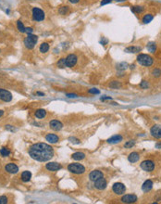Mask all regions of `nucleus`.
I'll list each match as a JSON object with an SVG mask.
<instances>
[{"mask_svg":"<svg viewBox=\"0 0 161 204\" xmlns=\"http://www.w3.org/2000/svg\"><path fill=\"white\" fill-rule=\"evenodd\" d=\"M31 158L37 161H47L54 156L53 148L46 143H36L32 145L28 150Z\"/></svg>","mask_w":161,"mask_h":204,"instance_id":"obj_1","label":"nucleus"},{"mask_svg":"<svg viewBox=\"0 0 161 204\" xmlns=\"http://www.w3.org/2000/svg\"><path fill=\"white\" fill-rule=\"evenodd\" d=\"M137 62L142 66L149 67L152 66L154 63V60L151 56L147 54H139L137 56Z\"/></svg>","mask_w":161,"mask_h":204,"instance_id":"obj_2","label":"nucleus"},{"mask_svg":"<svg viewBox=\"0 0 161 204\" xmlns=\"http://www.w3.org/2000/svg\"><path fill=\"white\" fill-rule=\"evenodd\" d=\"M32 17L35 21H43L46 19V13L40 8L34 7V8H32Z\"/></svg>","mask_w":161,"mask_h":204,"instance_id":"obj_3","label":"nucleus"},{"mask_svg":"<svg viewBox=\"0 0 161 204\" xmlns=\"http://www.w3.org/2000/svg\"><path fill=\"white\" fill-rule=\"evenodd\" d=\"M38 41V36L34 35H28L24 39V45H25L26 48L28 49H32L35 46L36 43Z\"/></svg>","mask_w":161,"mask_h":204,"instance_id":"obj_4","label":"nucleus"},{"mask_svg":"<svg viewBox=\"0 0 161 204\" xmlns=\"http://www.w3.org/2000/svg\"><path fill=\"white\" fill-rule=\"evenodd\" d=\"M68 170L70 172H73L75 174H82L85 172V168L84 165L80 163H70L68 166Z\"/></svg>","mask_w":161,"mask_h":204,"instance_id":"obj_5","label":"nucleus"},{"mask_svg":"<svg viewBox=\"0 0 161 204\" xmlns=\"http://www.w3.org/2000/svg\"><path fill=\"white\" fill-rule=\"evenodd\" d=\"M78 61V57L75 54H69L65 57V63L68 68H73Z\"/></svg>","mask_w":161,"mask_h":204,"instance_id":"obj_6","label":"nucleus"},{"mask_svg":"<svg viewBox=\"0 0 161 204\" xmlns=\"http://www.w3.org/2000/svg\"><path fill=\"white\" fill-rule=\"evenodd\" d=\"M0 100H3L5 102H10L12 100V94L9 90L0 88Z\"/></svg>","mask_w":161,"mask_h":204,"instance_id":"obj_7","label":"nucleus"},{"mask_svg":"<svg viewBox=\"0 0 161 204\" xmlns=\"http://www.w3.org/2000/svg\"><path fill=\"white\" fill-rule=\"evenodd\" d=\"M113 192L117 194V195H122L124 192H125V190H126V187L124 186L122 183H115V184L113 185Z\"/></svg>","mask_w":161,"mask_h":204,"instance_id":"obj_8","label":"nucleus"},{"mask_svg":"<svg viewBox=\"0 0 161 204\" xmlns=\"http://www.w3.org/2000/svg\"><path fill=\"white\" fill-rule=\"evenodd\" d=\"M141 168L144 171H145V172H151L155 168V163L152 161H150V160L144 161L141 163Z\"/></svg>","mask_w":161,"mask_h":204,"instance_id":"obj_9","label":"nucleus"},{"mask_svg":"<svg viewBox=\"0 0 161 204\" xmlns=\"http://www.w3.org/2000/svg\"><path fill=\"white\" fill-rule=\"evenodd\" d=\"M46 168L48 171H51V172H57L58 170H60L62 168V165L60 163H58V162H49V163H46Z\"/></svg>","mask_w":161,"mask_h":204,"instance_id":"obj_10","label":"nucleus"},{"mask_svg":"<svg viewBox=\"0 0 161 204\" xmlns=\"http://www.w3.org/2000/svg\"><path fill=\"white\" fill-rule=\"evenodd\" d=\"M95 188H97L99 190H103L106 187V179L104 177H101V178L97 179L95 181Z\"/></svg>","mask_w":161,"mask_h":204,"instance_id":"obj_11","label":"nucleus"},{"mask_svg":"<svg viewBox=\"0 0 161 204\" xmlns=\"http://www.w3.org/2000/svg\"><path fill=\"white\" fill-rule=\"evenodd\" d=\"M49 125H50V128L52 130H54V131H59L63 127V124H61L59 121H58V120H52L49 123Z\"/></svg>","mask_w":161,"mask_h":204,"instance_id":"obj_12","label":"nucleus"},{"mask_svg":"<svg viewBox=\"0 0 161 204\" xmlns=\"http://www.w3.org/2000/svg\"><path fill=\"white\" fill-rule=\"evenodd\" d=\"M151 135L155 138H161V126L160 125H154L151 128Z\"/></svg>","mask_w":161,"mask_h":204,"instance_id":"obj_13","label":"nucleus"},{"mask_svg":"<svg viewBox=\"0 0 161 204\" xmlns=\"http://www.w3.org/2000/svg\"><path fill=\"white\" fill-rule=\"evenodd\" d=\"M137 200V197L135 195L132 194H129V195H125L121 198V201L124 203H133Z\"/></svg>","mask_w":161,"mask_h":204,"instance_id":"obj_14","label":"nucleus"},{"mask_svg":"<svg viewBox=\"0 0 161 204\" xmlns=\"http://www.w3.org/2000/svg\"><path fill=\"white\" fill-rule=\"evenodd\" d=\"M101 177H104L103 172H100V171H97V170L93 171V172L90 173V176H89L90 180H91V181H93V182H95V180H97V179L101 178Z\"/></svg>","mask_w":161,"mask_h":204,"instance_id":"obj_15","label":"nucleus"},{"mask_svg":"<svg viewBox=\"0 0 161 204\" xmlns=\"http://www.w3.org/2000/svg\"><path fill=\"white\" fill-rule=\"evenodd\" d=\"M5 170L9 173H17L19 171V167L15 163H9L5 166Z\"/></svg>","mask_w":161,"mask_h":204,"instance_id":"obj_16","label":"nucleus"},{"mask_svg":"<svg viewBox=\"0 0 161 204\" xmlns=\"http://www.w3.org/2000/svg\"><path fill=\"white\" fill-rule=\"evenodd\" d=\"M142 46H128L126 48L124 49V51L126 53H139V52L142 51Z\"/></svg>","mask_w":161,"mask_h":204,"instance_id":"obj_17","label":"nucleus"},{"mask_svg":"<svg viewBox=\"0 0 161 204\" xmlns=\"http://www.w3.org/2000/svg\"><path fill=\"white\" fill-rule=\"evenodd\" d=\"M46 141H48L49 143L55 144L57 143V142H58L59 137H58L57 135H54V134H47V135H46Z\"/></svg>","mask_w":161,"mask_h":204,"instance_id":"obj_18","label":"nucleus"},{"mask_svg":"<svg viewBox=\"0 0 161 204\" xmlns=\"http://www.w3.org/2000/svg\"><path fill=\"white\" fill-rule=\"evenodd\" d=\"M152 187H153V182L151 180H146L143 184V186H142V189L144 192H148V191L152 189Z\"/></svg>","mask_w":161,"mask_h":204,"instance_id":"obj_19","label":"nucleus"},{"mask_svg":"<svg viewBox=\"0 0 161 204\" xmlns=\"http://www.w3.org/2000/svg\"><path fill=\"white\" fill-rule=\"evenodd\" d=\"M120 141H122V136H121L120 135H113V136H111L110 138L107 139V142L109 144H117V143H119Z\"/></svg>","mask_w":161,"mask_h":204,"instance_id":"obj_20","label":"nucleus"},{"mask_svg":"<svg viewBox=\"0 0 161 204\" xmlns=\"http://www.w3.org/2000/svg\"><path fill=\"white\" fill-rule=\"evenodd\" d=\"M32 178V172H29V171H24V172L21 173V180L23 182H28L31 180Z\"/></svg>","mask_w":161,"mask_h":204,"instance_id":"obj_21","label":"nucleus"},{"mask_svg":"<svg viewBox=\"0 0 161 204\" xmlns=\"http://www.w3.org/2000/svg\"><path fill=\"white\" fill-rule=\"evenodd\" d=\"M108 86H109L110 88H112V89H119L121 86H122V84H121V83L119 81L114 80L110 82Z\"/></svg>","mask_w":161,"mask_h":204,"instance_id":"obj_22","label":"nucleus"},{"mask_svg":"<svg viewBox=\"0 0 161 204\" xmlns=\"http://www.w3.org/2000/svg\"><path fill=\"white\" fill-rule=\"evenodd\" d=\"M128 160H129L130 162L134 163V162L139 161V154L137 152H132L128 157Z\"/></svg>","mask_w":161,"mask_h":204,"instance_id":"obj_23","label":"nucleus"},{"mask_svg":"<svg viewBox=\"0 0 161 204\" xmlns=\"http://www.w3.org/2000/svg\"><path fill=\"white\" fill-rule=\"evenodd\" d=\"M34 115H35V117H36V118L43 119V118H45V117H46V111L43 109H37V110H35Z\"/></svg>","mask_w":161,"mask_h":204,"instance_id":"obj_24","label":"nucleus"},{"mask_svg":"<svg viewBox=\"0 0 161 204\" xmlns=\"http://www.w3.org/2000/svg\"><path fill=\"white\" fill-rule=\"evenodd\" d=\"M71 157L75 161H80V160H84L85 158V154L83 152H75L72 154Z\"/></svg>","mask_w":161,"mask_h":204,"instance_id":"obj_25","label":"nucleus"},{"mask_svg":"<svg viewBox=\"0 0 161 204\" xmlns=\"http://www.w3.org/2000/svg\"><path fill=\"white\" fill-rule=\"evenodd\" d=\"M131 10L135 14H140L144 10V8L142 6H132L131 7Z\"/></svg>","mask_w":161,"mask_h":204,"instance_id":"obj_26","label":"nucleus"},{"mask_svg":"<svg viewBox=\"0 0 161 204\" xmlns=\"http://www.w3.org/2000/svg\"><path fill=\"white\" fill-rule=\"evenodd\" d=\"M146 48L148 50V52H150V53H155V50H156V44L155 42H149V43L147 44Z\"/></svg>","mask_w":161,"mask_h":204,"instance_id":"obj_27","label":"nucleus"},{"mask_svg":"<svg viewBox=\"0 0 161 204\" xmlns=\"http://www.w3.org/2000/svg\"><path fill=\"white\" fill-rule=\"evenodd\" d=\"M49 48H50V46H49V44L45 42V43H42L40 45V47H39V50H40L41 53H46V52L48 51Z\"/></svg>","mask_w":161,"mask_h":204,"instance_id":"obj_28","label":"nucleus"},{"mask_svg":"<svg viewBox=\"0 0 161 204\" xmlns=\"http://www.w3.org/2000/svg\"><path fill=\"white\" fill-rule=\"evenodd\" d=\"M153 19H154V16H153L152 14H150V13H148V14H145L143 17V23H144V24H147V23L151 22L153 20Z\"/></svg>","mask_w":161,"mask_h":204,"instance_id":"obj_29","label":"nucleus"},{"mask_svg":"<svg viewBox=\"0 0 161 204\" xmlns=\"http://www.w3.org/2000/svg\"><path fill=\"white\" fill-rule=\"evenodd\" d=\"M69 12V6H62L58 9V13L60 15H67Z\"/></svg>","mask_w":161,"mask_h":204,"instance_id":"obj_30","label":"nucleus"},{"mask_svg":"<svg viewBox=\"0 0 161 204\" xmlns=\"http://www.w3.org/2000/svg\"><path fill=\"white\" fill-rule=\"evenodd\" d=\"M17 28L18 30H19V32L20 33H25V26H24V24H23V22L21 21V20H18L17 21Z\"/></svg>","mask_w":161,"mask_h":204,"instance_id":"obj_31","label":"nucleus"},{"mask_svg":"<svg viewBox=\"0 0 161 204\" xmlns=\"http://www.w3.org/2000/svg\"><path fill=\"white\" fill-rule=\"evenodd\" d=\"M0 154L3 157H8V156L10 155V150L9 149H7V148H2L0 150Z\"/></svg>","mask_w":161,"mask_h":204,"instance_id":"obj_32","label":"nucleus"},{"mask_svg":"<svg viewBox=\"0 0 161 204\" xmlns=\"http://www.w3.org/2000/svg\"><path fill=\"white\" fill-rule=\"evenodd\" d=\"M151 73H152V75L154 77L158 78L161 76V70L158 69V68H155V69L152 70V72H151Z\"/></svg>","mask_w":161,"mask_h":204,"instance_id":"obj_33","label":"nucleus"},{"mask_svg":"<svg viewBox=\"0 0 161 204\" xmlns=\"http://www.w3.org/2000/svg\"><path fill=\"white\" fill-rule=\"evenodd\" d=\"M128 68V63L127 62H121V63H118L117 65V69L118 71H124V70H126Z\"/></svg>","mask_w":161,"mask_h":204,"instance_id":"obj_34","label":"nucleus"},{"mask_svg":"<svg viewBox=\"0 0 161 204\" xmlns=\"http://www.w3.org/2000/svg\"><path fill=\"white\" fill-rule=\"evenodd\" d=\"M57 66L58 68H65L66 67V63H65V57H62L59 61L57 62Z\"/></svg>","mask_w":161,"mask_h":204,"instance_id":"obj_35","label":"nucleus"},{"mask_svg":"<svg viewBox=\"0 0 161 204\" xmlns=\"http://www.w3.org/2000/svg\"><path fill=\"white\" fill-rule=\"evenodd\" d=\"M140 86H141L143 89H147L148 87H149V83L145 80H143L140 83Z\"/></svg>","mask_w":161,"mask_h":204,"instance_id":"obj_36","label":"nucleus"},{"mask_svg":"<svg viewBox=\"0 0 161 204\" xmlns=\"http://www.w3.org/2000/svg\"><path fill=\"white\" fill-rule=\"evenodd\" d=\"M134 144H135L134 140H130V141H128L127 143H125V145H124V147L127 148V149H130V148H132V147H133V146H134Z\"/></svg>","mask_w":161,"mask_h":204,"instance_id":"obj_37","label":"nucleus"},{"mask_svg":"<svg viewBox=\"0 0 161 204\" xmlns=\"http://www.w3.org/2000/svg\"><path fill=\"white\" fill-rule=\"evenodd\" d=\"M88 93H89V94H93V95H98V94L100 93V91L98 89H96V88H92V89H90L89 91H88Z\"/></svg>","mask_w":161,"mask_h":204,"instance_id":"obj_38","label":"nucleus"},{"mask_svg":"<svg viewBox=\"0 0 161 204\" xmlns=\"http://www.w3.org/2000/svg\"><path fill=\"white\" fill-rule=\"evenodd\" d=\"M8 203V198L6 196H1L0 197V204H6Z\"/></svg>","mask_w":161,"mask_h":204,"instance_id":"obj_39","label":"nucleus"},{"mask_svg":"<svg viewBox=\"0 0 161 204\" xmlns=\"http://www.w3.org/2000/svg\"><path fill=\"white\" fill-rule=\"evenodd\" d=\"M113 0H101L100 5L101 6H104V5H107V4H110L112 2Z\"/></svg>","mask_w":161,"mask_h":204,"instance_id":"obj_40","label":"nucleus"},{"mask_svg":"<svg viewBox=\"0 0 161 204\" xmlns=\"http://www.w3.org/2000/svg\"><path fill=\"white\" fill-rule=\"evenodd\" d=\"M69 140L73 144H79V143H80V140H79V139H77V138H75V137H69Z\"/></svg>","mask_w":161,"mask_h":204,"instance_id":"obj_41","label":"nucleus"},{"mask_svg":"<svg viewBox=\"0 0 161 204\" xmlns=\"http://www.w3.org/2000/svg\"><path fill=\"white\" fill-rule=\"evenodd\" d=\"M32 31H33V30H32V27H26L25 28V33H27L28 35H31L32 33Z\"/></svg>","mask_w":161,"mask_h":204,"instance_id":"obj_42","label":"nucleus"},{"mask_svg":"<svg viewBox=\"0 0 161 204\" xmlns=\"http://www.w3.org/2000/svg\"><path fill=\"white\" fill-rule=\"evenodd\" d=\"M67 97H68V98H77L78 96L76 95V94H67Z\"/></svg>","mask_w":161,"mask_h":204,"instance_id":"obj_43","label":"nucleus"},{"mask_svg":"<svg viewBox=\"0 0 161 204\" xmlns=\"http://www.w3.org/2000/svg\"><path fill=\"white\" fill-rule=\"evenodd\" d=\"M107 99H108V100H111L112 98H110V97H103V98H101V100H102V101H104V100H107Z\"/></svg>","mask_w":161,"mask_h":204,"instance_id":"obj_44","label":"nucleus"},{"mask_svg":"<svg viewBox=\"0 0 161 204\" xmlns=\"http://www.w3.org/2000/svg\"><path fill=\"white\" fill-rule=\"evenodd\" d=\"M6 129L7 130H11V131H13V132L15 131V129L11 126V125H6Z\"/></svg>","mask_w":161,"mask_h":204,"instance_id":"obj_45","label":"nucleus"},{"mask_svg":"<svg viewBox=\"0 0 161 204\" xmlns=\"http://www.w3.org/2000/svg\"><path fill=\"white\" fill-rule=\"evenodd\" d=\"M69 1L72 4H77V3H79V1H80V0H69Z\"/></svg>","mask_w":161,"mask_h":204,"instance_id":"obj_46","label":"nucleus"},{"mask_svg":"<svg viewBox=\"0 0 161 204\" xmlns=\"http://www.w3.org/2000/svg\"><path fill=\"white\" fill-rule=\"evenodd\" d=\"M155 148H156V149H161V142L155 144Z\"/></svg>","mask_w":161,"mask_h":204,"instance_id":"obj_47","label":"nucleus"},{"mask_svg":"<svg viewBox=\"0 0 161 204\" xmlns=\"http://www.w3.org/2000/svg\"><path fill=\"white\" fill-rule=\"evenodd\" d=\"M36 95L41 96V97H44V96H45V94H44V93H42V92H36Z\"/></svg>","mask_w":161,"mask_h":204,"instance_id":"obj_48","label":"nucleus"},{"mask_svg":"<svg viewBox=\"0 0 161 204\" xmlns=\"http://www.w3.org/2000/svg\"><path fill=\"white\" fill-rule=\"evenodd\" d=\"M114 1L118 2V3H121V2H125V1H127V0H114Z\"/></svg>","mask_w":161,"mask_h":204,"instance_id":"obj_49","label":"nucleus"},{"mask_svg":"<svg viewBox=\"0 0 161 204\" xmlns=\"http://www.w3.org/2000/svg\"><path fill=\"white\" fill-rule=\"evenodd\" d=\"M107 42H108V41L106 40H106H104V41L102 40V41H101V44H103V45H105V44H106V43H107Z\"/></svg>","mask_w":161,"mask_h":204,"instance_id":"obj_50","label":"nucleus"},{"mask_svg":"<svg viewBox=\"0 0 161 204\" xmlns=\"http://www.w3.org/2000/svg\"><path fill=\"white\" fill-rule=\"evenodd\" d=\"M4 114V110H2V109H0V117L2 116V115Z\"/></svg>","mask_w":161,"mask_h":204,"instance_id":"obj_51","label":"nucleus"}]
</instances>
